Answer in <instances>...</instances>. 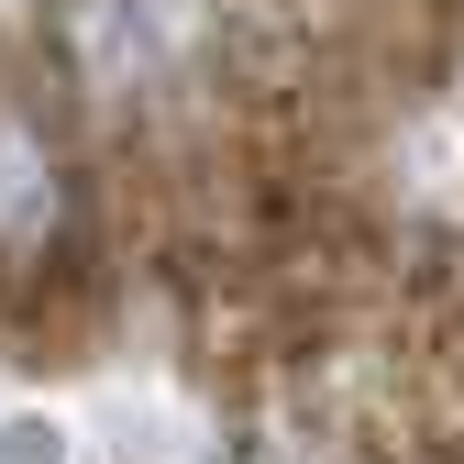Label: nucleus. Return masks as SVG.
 Here are the masks:
<instances>
[{"label": "nucleus", "mask_w": 464, "mask_h": 464, "mask_svg": "<svg viewBox=\"0 0 464 464\" xmlns=\"http://www.w3.org/2000/svg\"><path fill=\"white\" fill-rule=\"evenodd\" d=\"M55 210V155L34 144L23 111H0V232H44Z\"/></svg>", "instance_id": "1"}, {"label": "nucleus", "mask_w": 464, "mask_h": 464, "mask_svg": "<svg viewBox=\"0 0 464 464\" xmlns=\"http://www.w3.org/2000/svg\"><path fill=\"white\" fill-rule=\"evenodd\" d=\"M67 420L55 410H0V464H67Z\"/></svg>", "instance_id": "2"}]
</instances>
